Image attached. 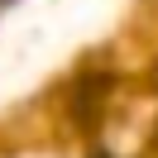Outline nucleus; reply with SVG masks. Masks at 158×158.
<instances>
[{"label":"nucleus","mask_w":158,"mask_h":158,"mask_svg":"<svg viewBox=\"0 0 158 158\" xmlns=\"http://www.w3.org/2000/svg\"><path fill=\"white\" fill-rule=\"evenodd\" d=\"M5 5H10V0H0V10H5Z\"/></svg>","instance_id":"f257e3e1"}]
</instances>
